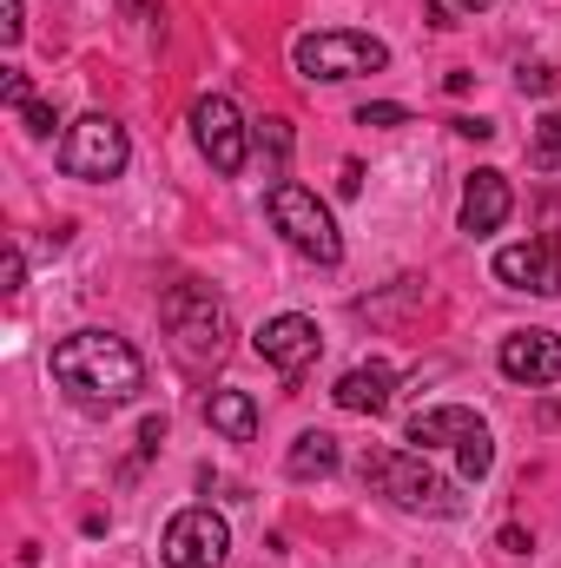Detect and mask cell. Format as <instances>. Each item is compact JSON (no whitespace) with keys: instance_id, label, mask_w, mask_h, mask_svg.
<instances>
[{"instance_id":"4316f807","label":"cell","mask_w":561,"mask_h":568,"mask_svg":"<svg viewBox=\"0 0 561 568\" xmlns=\"http://www.w3.org/2000/svg\"><path fill=\"white\" fill-rule=\"evenodd\" d=\"M456 133H462V140H496V126H489V120H456Z\"/></svg>"},{"instance_id":"5bb4252c","label":"cell","mask_w":561,"mask_h":568,"mask_svg":"<svg viewBox=\"0 0 561 568\" xmlns=\"http://www.w3.org/2000/svg\"><path fill=\"white\" fill-rule=\"evenodd\" d=\"M337 463H344L337 436H330V429H304V436L290 443V456H284V476H290V483H317V476H330Z\"/></svg>"},{"instance_id":"d6986e66","label":"cell","mask_w":561,"mask_h":568,"mask_svg":"<svg viewBox=\"0 0 561 568\" xmlns=\"http://www.w3.org/2000/svg\"><path fill=\"white\" fill-rule=\"evenodd\" d=\"M357 126H410V106H397V100H377V106H357Z\"/></svg>"},{"instance_id":"30bf717a","label":"cell","mask_w":561,"mask_h":568,"mask_svg":"<svg viewBox=\"0 0 561 568\" xmlns=\"http://www.w3.org/2000/svg\"><path fill=\"white\" fill-rule=\"evenodd\" d=\"M496 278L509 291H536V297H561V232H542L529 245H502L496 252Z\"/></svg>"},{"instance_id":"3957f363","label":"cell","mask_w":561,"mask_h":568,"mask_svg":"<svg viewBox=\"0 0 561 568\" xmlns=\"http://www.w3.org/2000/svg\"><path fill=\"white\" fill-rule=\"evenodd\" d=\"M364 476H370L397 509H410V516H456V509H462L456 483L436 476V469L422 463V449H377V456L364 463Z\"/></svg>"},{"instance_id":"9c48e42d","label":"cell","mask_w":561,"mask_h":568,"mask_svg":"<svg viewBox=\"0 0 561 568\" xmlns=\"http://www.w3.org/2000/svg\"><path fill=\"white\" fill-rule=\"evenodd\" d=\"M252 344H258V357H265L278 377H290V384H297V377L317 364V351H324V331H317V317H304V311H284V317H272V324H265Z\"/></svg>"},{"instance_id":"52a82bcc","label":"cell","mask_w":561,"mask_h":568,"mask_svg":"<svg viewBox=\"0 0 561 568\" xmlns=\"http://www.w3.org/2000/svg\"><path fill=\"white\" fill-rule=\"evenodd\" d=\"M225 556H232V529H225L218 509L192 503V509H178L165 523V542H159L165 568H225Z\"/></svg>"},{"instance_id":"f1b7e54d","label":"cell","mask_w":561,"mask_h":568,"mask_svg":"<svg viewBox=\"0 0 561 568\" xmlns=\"http://www.w3.org/2000/svg\"><path fill=\"white\" fill-rule=\"evenodd\" d=\"M496 542H502V549H509V556H529V536H522V529H516V523H509V529H502V536H496Z\"/></svg>"},{"instance_id":"9a60e30c","label":"cell","mask_w":561,"mask_h":568,"mask_svg":"<svg viewBox=\"0 0 561 568\" xmlns=\"http://www.w3.org/2000/svg\"><path fill=\"white\" fill-rule=\"evenodd\" d=\"M476 429H482L476 410L442 404V410H417V417H410V443H417V449H436V443H462V436H476Z\"/></svg>"},{"instance_id":"8992f818","label":"cell","mask_w":561,"mask_h":568,"mask_svg":"<svg viewBox=\"0 0 561 568\" xmlns=\"http://www.w3.org/2000/svg\"><path fill=\"white\" fill-rule=\"evenodd\" d=\"M126 159H133V140H126V126H120L113 113H86V120H73L67 140H60V172H67V179H86V185L120 179Z\"/></svg>"},{"instance_id":"7a4b0ae2","label":"cell","mask_w":561,"mask_h":568,"mask_svg":"<svg viewBox=\"0 0 561 568\" xmlns=\"http://www.w3.org/2000/svg\"><path fill=\"white\" fill-rule=\"evenodd\" d=\"M159 317H165V337H172L178 364H192V371H205V364H218L232 351V311H225V297L212 284H192V278L172 284L159 297Z\"/></svg>"},{"instance_id":"7c38bea8","label":"cell","mask_w":561,"mask_h":568,"mask_svg":"<svg viewBox=\"0 0 561 568\" xmlns=\"http://www.w3.org/2000/svg\"><path fill=\"white\" fill-rule=\"evenodd\" d=\"M509 212H516L509 172H496V165H476V172L462 179V212H456V225H462L469 239H489V232H502V225H509Z\"/></svg>"},{"instance_id":"5b68a950","label":"cell","mask_w":561,"mask_h":568,"mask_svg":"<svg viewBox=\"0 0 561 568\" xmlns=\"http://www.w3.org/2000/svg\"><path fill=\"white\" fill-rule=\"evenodd\" d=\"M290 60H297V73L317 87H337V80H357V73H384L390 67V47L384 40H370V33H350V27H324V33H304L297 47H290Z\"/></svg>"},{"instance_id":"484cf974","label":"cell","mask_w":561,"mask_h":568,"mask_svg":"<svg viewBox=\"0 0 561 568\" xmlns=\"http://www.w3.org/2000/svg\"><path fill=\"white\" fill-rule=\"evenodd\" d=\"M265 152L284 165V152H290V133H284V120H265Z\"/></svg>"},{"instance_id":"1f68e13d","label":"cell","mask_w":561,"mask_h":568,"mask_svg":"<svg viewBox=\"0 0 561 568\" xmlns=\"http://www.w3.org/2000/svg\"><path fill=\"white\" fill-rule=\"evenodd\" d=\"M120 13H145V7H140V0H120Z\"/></svg>"},{"instance_id":"2e32d148","label":"cell","mask_w":561,"mask_h":568,"mask_svg":"<svg viewBox=\"0 0 561 568\" xmlns=\"http://www.w3.org/2000/svg\"><path fill=\"white\" fill-rule=\"evenodd\" d=\"M205 424L218 429L225 443H252V436H258V404H252L245 390H212V397H205Z\"/></svg>"},{"instance_id":"ba28073f","label":"cell","mask_w":561,"mask_h":568,"mask_svg":"<svg viewBox=\"0 0 561 568\" xmlns=\"http://www.w3.org/2000/svg\"><path fill=\"white\" fill-rule=\"evenodd\" d=\"M192 140H198V152L212 159V172H225V179H238V172H245V159H252L245 113H238L225 93H205V100L192 106Z\"/></svg>"},{"instance_id":"8fae6325","label":"cell","mask_w":561,"mask_h":568,"mask_svg":"<svg viewBox=\"0 0 561 568\" xmlns=\"http://www.w3.org/2000/svg\"><path fill=\"white\" fill-rule=\"evenodd\" d=\"M496 371H502L509 384L549 390V384H561V337L555 331H509L502 351H496Z\"/></svg>"},{"instance_id":"603a6c76","label":"cell","mask_w":561,"mask_h":568,"mask_svg":"<svg viewBox=\"0 0 561 568\" xmlns=\"http://www.w3.org/2000/svg\"><path fill=\"white\" fill-rule=\"evenodd\" d=\"M20 33H27V13H20V0H0V40H7V47H20Z\"/></svg>"},{"instance_id":"4fadbf2b","label":"cell","mask_w":561,"mask_h":568,"mask_svg":"<svg viewBox=\"0 0 561 568\" xmlns=\"http://www.w3.org/2000/svg\"><path fill=\"white\" fill-rule=\"evenodd\" d=\"M337 410H350V417H384L390 410V397H397V371L384 364V357H370V364H350L344 377H337Z\"/></svg>"},{"instance_id":"44dd1931","label":"cell","mask_w":561,"mask_h":568,"mask_svg":"<svg viewBox=\"0 0 561 568\" xmlns=\"http://www.w3.org/2000/svg\"><path fill=\"white\" fill-rule=\"evenodd\" d=\"M516 87H522V93H555L561 73H555V67H522V73H516Z\"/></svg>"},{"instance_id":"83f0119b","label":"cell","mask_w":561,"mask_h":568,"mask_svg":"<svg viewBox=\"0 0 561 568\" xmlns=\"http://www.w3.org/2000/svg\"><path fill=\"white\" fill-rule=\"evenodd\" d=\"M337 192H344V199H357V192H364V165H344V179H337Z\"/></svg>"},{"instance_id":"ffe728a7","label":"cell","mask_w":561,"mask_h":568,"mask_svg":"<svg viewBox=\"0 0 561 568\" xmlns=\"http://www.w3.org/2000/svg\"><path fill=\"white\" fill-rule=\"evenodd\" d=\"M20 120H27V133H33V140H53V126H60V113H53L47 100H33V106H27Z\"/></svg>"},{"instance_id":"7402d4cb","label":"cell","mask_w":561,"mask_h":568,"mask_svg":"<svg viewBox=\"0 0 561 568\" xmlns=\"http://www.w3.org/2000/svg\"><path fill=\"white\" fill-rule=\"evenodd\" d=\"M0 100H7L13 113H27V106H33V87H27V73H7V80H0Z\"/></svg>"},{"instance_id":"e0dca14e","label":"cell","mask_w":561,"mask_h":568,"mask_svg":"<svg viewBox=\"0 0 561 568\" xmlns=\"http://www.w3.org/2000/svg\"><path fill=\"white\" fill-rule=\"evenodd\" d=\"M456 456H462V476H469V483H482V476L496 469V443H489V424L476 429V436H462V443H456Z\"/></svg>"},{"instance_id":"277c9868","label":"cell","mask_w":561,"mask_h":568,"mask_svg":"<svg viewBox=\"0 0 561 568\" xmlns=\"http://www.w3.org/2000/svg\"><path fill=\"white\" fill-rule=\"evenodd\" d=\"M272 225L284 232V245H290L297 258H310V265H337V258H344V239H337L330 205H324L310 185H297V179H278V185H272Z\"/></svg>"},{"instance_id":"4dcf8cb0","label":"cell","mask_w":561,"mask_h":568,"mask_svg":"<svg viewBox=\"0 0 561 568\" xmlns=\"http://www.w3.org/2000/svg\"><path fill=\"white\" fill-rule=\"evenodd\" d=\"M456 7H462V13H489L496 0H456Z\"/></svg>"},{"instance_id":"d4e9b609","label":"cell","mask_w":561,"mask_h":568,"mask_svg":"<svg viewBox=\"0 0 561 568\" xmlns=\"http://www.w3.org/2000/svg\"><path fill=\"white\" fill-rule=\"evenodd\" d=\"M422 20L442 33V27H456V0H422Z\"/></svg>"},{"instance_id":"ac0fdd59","label":"cell","mask_w":561,"mask_h":568,"mask_svg":"<svg viewBox=\"0 0 561 568\" xmlns=\"http://www.w3.org/2000/svg\"><path fill=\"white\" fill-rule=\"evenodd\" d=\"M529 159H536L542 172H555V165H561V106H555V113H542V120H536V140H529Z\"/></svg>"},{"instance_id":"f546056e","label":"cell","mask_w":561,"mask_h":568,"mask_svg":"<svg viewBox=\"0 0 561 568\" xmlns=\"http://www.w3.org/2000/svg\"><path fill=\"white\" fill-rule=\"evenodd\" d=\"M159 443H165V424H159V417H145V429H140V449H145V456H152Z\"/></svg>"},{"instance_id":"6da1fadb","label":"cell","mask_w":561,"mask_h":568,"mask_svg":"<svg viewBox=\"0 0 561 568\" xmlns=\"http://www.w3.org/2000/svg\"><path fill=\"white\" fill-rule=\"evenodd\" d=\"M53 377L80 404L113 410V404H133L145 390V357L126 337H113V331H73V337L53 344Z\"/></svg>"},{"instance_id":"cb8c5ba5","label":"cell","mask_w":561,"mask_h":568,"mask_svg":"<svg viewBox=\"0 0 561 568\" xmlns=\"http://www.w3.org/2000/svg\"><path fill=\"white\" fill-rule=\"evenodd\" d=\"M0 291H7V297H20V278H27V258H20V245H7V272H0Z\"/></svg>"}]
</instances>
